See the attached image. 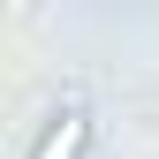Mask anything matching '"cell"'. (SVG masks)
Returning a JSON list of instances; mask_svg holds the SVG:
<instances>
[{
  "instance_id": "1",
  "label": "cell",
  "mask_w": 159,
  "mask_h": 159,
  "mask_svg": "<svg viewBox=\"0 0 159 159\" xmlns=\"http://www.w3.org/2000/svg\"><path fill=\"white\" fill-rule=\"evenodd\" d=\"M84 152H91V106H84V98H68V106L38 129V144H30L23 159H84Z\"/></svg>"
}]
</instances>
